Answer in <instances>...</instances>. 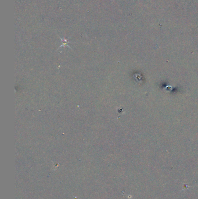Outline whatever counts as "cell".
I'll return each instance as SVG.
<instances>
[{"label": "cell", "instance_id": "1", "mask_svg": "<svg viewBox=\"0 0 198 199\" xmlns=\"http://www.w3.org/2000/svg\"><path fill=\"white\" fill-rule=\"evenodd\" d=\"M61 40H62V41L63 44H62V45H61V47H62L64 45V46H68L67 43H69V41H67V40H66V39H63V38H61Z\"/></svg>", "mask_w": 198, "mask_h": 199}]
</instances>
